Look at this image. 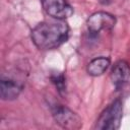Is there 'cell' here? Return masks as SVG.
Instances as JSON below:
<instances>
[{"mask_svg": "<svg viewBox=\"0 0 130 130\" xmlns=\"http://www.w3.org/2000/svg\"><path fill=\"white\" fill-rule=\"evenodd\" d=\"M69 37V26L63 21L41 22L34 27L30 38L35 46L40 50H53L61 46Z\"/></svg>", "mask_w": 130, "mask_h": 130, "instance_id": "6da1fadb", "label": "cell"}, {"mask_svg": "<svg viewBox=\"0 0 130 130\" xmlns=\"http://www.w3.org/2000/svg\"><path fill=\"white\" fill-rule=\"evenodd\" d=\"M123 114V105L121 100L117 99L108 106L99 117L95 129L101 130H116L120 127Z\"/></svg>", "mask_w": 130, "mask_h": 130, "instance_id": "7a4b0ae2", "label": "cell"}, {"mask_svg": "<svg viewBox=\"0 0 130 130\" xmlns=\"http://www.w3.org/2000/svg\"><path fill=\"white\" fill-rule=\"evenodd\" d=\"M51 111L54 120L62 128L68 130H77L82 127L81 118L66 106L55 104Z\"/></svg>", "mask_w": 130, "mask_h": 130, "instance_id": "3957f363", "label": "cell"}, {"mask_svg": "<svg viewBox=\"0 0 130 130\" xmlns=\"http://www.w3.org/2000/svg\"><path fill=\"white\" fill-rule=\"evenodd\" d=\"M45 12L53 18L64 20L73 14V8L67 0H42Z\"/></svg>", "mask_w": 130, "mask_h": 130, "instance_id": "277c9868", "label": "cell"}, {"mask_svg": "<svg viewBox=\"0 0 130 130\" xmlns=\"http://www.w3.org/2000/svg\"><path fill=\"white\" fill-rule=\"evenodd\" d=\"M86 24L89 31L96 34L102 30L112 29L116 24V17L108 12L98 11L88 17Z\"/></svg>", "mask_w": 130, "mask_h": 130, "instance_id": "5b68a950", "label": "cell"}, {"mask_svg": "<svg viewBox=\"0 0 130 130\" xmlns=\"http://www.w3.org/2000/svg\"><path fill=\"white\" fill-rule=\"evenodd\" d=\"M23 88V81L10 76H2L0 81L1 99L4 101H12L18 98Z\"/></svg>", "mask_w": 130, "mask_h": 130, "instance_id": "8992f818", "label": "cell"}, {"mask_svg": "<svg viewBox=\"0 0 130 130\" xmlns=\"http://www.w3.org/2000/svg\"><path fill=\"white\" fill-rule=\"evenodd\" d=\"M130 76V66L124 61L120 60L113 66L111 72V80L116 88H120L129 78Z\"/></svg>", "mask_w": 130, "mask_h": 130, "instance_id": "52a82bcc", "label": "cell"}, {"mask_svg": "<svg viewBox=\"0 0 130 130\" xmlns=\"http://www.w3.org/2000/svg\"><path fill=\"white\" fill-rule=\"evenodd\" d=\"M110 65V59L106 57H98L92 59L86 67V71L91 76H100L108 69Z\"/></svg>", "mask_w": 130, "mask_h": 130, "instance_id": "ba28073f", "label": "cell"}, {"mask_svg": "<svg viewBox=\"0 0 130 130\" xmlns=\"http://www.w3.org/2000/svg\"><path fill=\"white\" fill-rule=\"evenodd\" d=\"M52 80L53 82L55 83L56 87L58 88V90L60 92L64 91L65 88H66V85H65V79H64V76L62 74H57V75H54L52 77Z\"/></svg>", "mask_w": 130, "mask_h": 130, "instance_id": "9c48e42d", "label": "cell"}, {"mask_svg": "<svg viewBox=\"0 0 130 130\" xmlns=\"http://www.w3.org/2000/svg\"><path fill=\"white\" fill-rule=\"evenodd\" d=\"M102 4H109L111 2V0H99Z\"/></svg>", "mask_w": 130, "mask_h": 130, "instance_id": "30bf717a", "label": "cell"}]
</instances>
